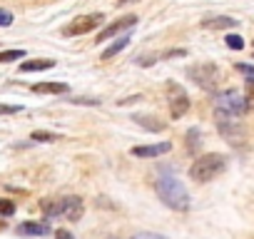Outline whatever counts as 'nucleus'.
<instances>
[{
	"label": "nucleus",
	"mask_w": 254,
	"mask_h": 239,
	"mask_svg": "<svg viewBox=\"0 0 254 239\" xmlns=\"http://www.w3.org/2000/svg\"><path fill=\"white\" fill-rule=\"evenodd\" d=\"M199 145H202V132L197 130V127H192V130H187V150L194 155L197 150H199Z\"/></svg>",
	"instance_id": "17"
},
{
	"label": "nucleus",
	"mask_w": 254,
	"mask_h": 239,
	"mask_svg": "<svg viewBox=\"0 0 254 239\" xmlns=\"http://www.w3.org/2000/svg\"><path fill=\"white\" fill-rule=\"evenodd\" d=\"M20 58H25V50H3L0 53V62H13V60H20Z\"/></svg>",
	"instance_id": "20"
},
{
	"label": "nucleus",
	"mask_w": 254,
	"mask_h": 239,
	"mask_svg": "<svg viewBox=\"0 0 254 239\" xmlns=\"http://www.w3.org/2000/svg\"><path fill=\"white\" fill-rule=\"evenodd\" d=\"M187 77L202 87L204 92H214L217 90V82H219V70L214 62H199V65H190L187 67Z\"/></svg>",
	"instance_id": "4"
},
{
	"label": "nucleus",
	"mask_w": 254,
	"mask_h": 239,
	"mask_svg": "<svg viewBox=\"0 0 254 239\" xmlns=\"http://www.w3.org/2000/svg\"><path fill=\"white\" fill-rule=\"evenodd\" d=\"M227 170V157L224 155H217V152H207V155H199L192 165H190V177L194 182H209L214 179L217 175H222Z\"/></svg>",
	"instance_id": "2"
},
{
	"label": "nucleus",
	"mask_w": 254,
	"mask_h": 239,
	"mask_svg": "<svg viewBox=\"0 0 254 239\" xmlns=\"http://www.w3.org/2000/svg\"><path fill=\"white\" fill-rule=\"evenodd\" d=\"M10 25H13V13L0 8V28H10Z\"/></svg>",
	"instance_id": "24"
},
{
	"label": "nucleus",
	"mask_w": 254,
	"mask_h": 239,
	"mask_svg": "<svg viewBox=\"0 0 254 239\" xmlns=\"http://www.w3.org/2000/svg\"><path fill=\"white\" fill-rule=\"evenodd\" d=\"M132 3H137V0H115V5H117V8H125V5H132Z\"/></svg>",
	"instance_id": "29"
},
{
	"label": "nucleus",
	"mask_w": 254,
	"mask_h": 239,
	"mask_svg": "<svg viewBox=\"0 0 254 239\" xmlns=\"http://www.w3.org/2000/svg\"><path fill=\"white\" fill-rule=\"evenodd\" d=\"M13 214H15L13 199H3V197H0V217H13Z\"/></svg>",
	"instance_id": "21"
},
{
	"label": "nucleus",
	"mask_w": 254,
	"mask_h": 239,
	"mask_svg": "<svg viewBox=\"0 0 254 239\" xmlns=\"http://www.w3.org/2000/svg\"><path fill=\"white\" fill-rule=\"evenodd\" d=\"M130 239H167V237L155 234V232H137V234H135V237H130Z\"/></svg>",
	"instance_id": "26"
},
{
	"label": "nucleus",
	"mask_w": 254,
	"mask_h": 239,
	"mask_svg": "<svg viewBox=\"0 0 254 239\" xmlns=\"http://www.w3.org/2000/svg\"><path fill=\"white\" fill-rule=\"evenodd\" d=\"M249 110V102L244 97V92L229 87V90H222L214 95V112L219 115H227V117H242L244 112Z\"/></svg>",
	"instance_id": "3"
},
{
	"label": "nucleus",
	"mask_w": 254,
	"mask_h": 239,
	"mask_svg": "<svg viewBox=\"0 0 254 239\" xmlns=\"http://www.w3.org/2000/svg\"><path fill=\"white\" fill-rule=\"evenodd\" d=\"M40 209H43L45 219L63 217V199H43V202H40Z\"/></svg>",
	"instance_id": "16"
},
{
	"label": "nucleus",
	"mask_w": 254,
	"mask_h": 239,
	"mask_svg": "<svg viewBox=\"0 0 254 239\" xmlns=\"http://www.w3.org/2000/svg\"><path fill=\"white\" fill-rule=\"evenodd\" d=\"M67 102H72V105H90V107H100V100H95V97H72V100H67Z\"/></svg>",
	"instance_id": "23"
},
{
	"label": "nucleus",
	"mask_w": 254,
	"mask_h": 239,
	"mask_svg": "<svg viewBox=\"0 0 254 239\" xmlns=\"http://www.w3.org/2000/svg\"><path fill=\"white\" fill-rule=\"evenodd\" d=\"M55 239H75V237H72V232H67V229H58V232H55Z\"/></svg>",
	"instance_id": "28"
},
{
	"label": "nucleus",
	"mask_w": 254,
	"mask_h": 239,
	"mask_svg": "<svg viewBox=\"0 0 254 239\" xmlns=\"http://www.w3.org/2000/svg\"><path fill=\"white\" fill-rule=\"evenodd\" d=\"M237 70H239V72H244L247 77H252V75H254V67H252V65H244V62H237Z\"/></svg>",
	"instance_id": "27"
},
{
	"label": "nucleus",
	"mask_w": 254,
	"mask_h": 239,
	"mask_svg": "<svg viewBox=\"0 0 254 239\" xmlns=\"http://www.w3.org/2000/svg\"><path fill=\"white\" fill-rule=\"evenodd\" d=\"M55 67V60L50 58H43V60H25L20 65V72H43V70H53Z\"/></svg>",
	"instance_id": "15"
},
{
	"label": "nucleus",
	"mask_w": 254,
	"mask_h": 239,
	"mask_svg": "<svg viewBox=\"0 0 254 239\" xmlns=\"http://www.w3.org/2000/svg\"><path fill=\"white\" fill-rule=\"evenodd\" d=\"M165 92H167V107H170V115H172V120H180V117H185V115L190 112V105H192V100H190L187 90H185L180 82L170 80V82L165 85Z\"/></svg>",
	"instance_id": "5"
},
{
	"label": "nucleus",
	"mask_w": 254,
	"mask_h": 239,
	"mask_svg": "<svg viewBox=\"0 0 254 239\" xmlns=\"http://www.w3.org/2000/svg\"><path fill=\"white\" fill-rule=\"evenodd\" d=\"M224 43H227V48H229V50H237V53H239V50H244V38H242L239 33H229V35L224 38Z\"/></svg>",
	"instance_id": "18"
},
{
	"label": "nucleus",
	"mask_w": 254,
	"mask_h": 239,
	"mask_svg": "<svg viewBox=\"0 0 254 239\" xmlns=\"http://www.w3.org/2000/svg\"><path fill=\"white\" fill-rule=\"evenodd\" d=\"M172 150L170 142H155V145H135L130 150L132 157H142V160H150V157H162Z\"/></svg>",
	"instance_id": "8"
},
{
	"label": "nucleus",
	"mask_w": 254,
	"mask_h": 239,
	"mask_svg": "<svg viewBox=\"0 0 254 239\" xmlns=\"http://www.w3.org/2000/svg\"><path fill=\"white\" fill-rule=\"evenodd\" d=\"M244 97H247L249 110H252V107H254V75H252V77H247V85H244Z\"/></svg>",
	"instance_id": "22"
},
{
	"label": "nucleus",
	"mask_w": 254,
	"mask_h": 239,
	"mask_svg": "<svg viewBox=\"0 0 254 239\" xmlns=\"http://www.w3.org/2000/svg\"><path fill=\"white\" fill-rule=\"evenodd\" d=\"M48 232H50L48 222H23V224L15 227L18 237H45Z\"/></svg>",
	"instance_id": "9"
},
{
	"label": "nucleus",
	"mask_w": 254,
	"mask_h": 239,
	"mask_svg": "<svg viewBox=\"0 0 254 239\" xmlns=\"http://www.w3.org/2000/svg\"><path fill=\"white\" fill-rule=\"evenodd\" d=\"M137 20H140V18H137L135 13H130V15H125V18H120V20L110 23L107 28H102V30L97 33V40H95V43H105V40H110V38H117L120 33L135 28V25H137Z\"/></svg>",
	"instance_id": "7"
},
{
	"label": "nucleus",
	"mask_w": 254,
	"mask_h": 239,
	"mask_svg": "<svg viewBox=\"0 0 254 239\" xmlns=\"http://www.w3.org/2000/svg\"><path fill=\"white\" fill-rule=\"evenodd\" d=\"M237 25H239V20H234L229 15H217V18H204L202 20V28H207V30H232Z\"/></svg>",
	"instance_id": "11"
},
{
	"label": "nucleus",
	"mask_w": 254,
	"mask_h": 239,
	"mask_svg": "<svg viewBox=\"0 0 254 239\" xmlns=\"http://www.w3.org/2000/svg\"><path fill=\"white\" fill-rule=\"evenodd\" d=\"M30 140H35V142H58V140H60V135L48 132V130H35V132L30 135Z\"/></svg>",
	"instance_id": "19"
},
{
	"label": "nucleus",
	"mask_w": 254,
	"mask_h": 239,
	"mask_svg": "<svg viewBox=\"0 0 254 239\" xmlns=\"http://www.w3.org/2000/svg\"><path fill=\"white\" fill-rule=\"evenodd\" d=\"M18 112H23L20 105H0V115H18Z\"/></svg>",
	"instance_id": "25"
},
{
	"label": "nucleus",
	"mask_w": 254,
	"mask_h": 239,
	"mask_svg": "<svg viewBox=\"0 0 254 239\" xmlns=\"http://www.w3.org/2000/svg\"><path fill=\"white\" fill-rule=\"evenodd\" d=\"M132 120H135V122H137L140 127H145L147 132H162V130L167 127V125L162 122V120H160V117H155V115H135Z\"/></svg>",
	"instance_id": "13"
},
{
	"label": "nucleus",
	"mask_w": 254,
	"mask_h": 239,
	"mask_svg": "<svg viewBox=\"0 0 254 239\" xmlns=\"http://www.w3.org/2000/svg\"><path fill=\"white\" fill-rule=\"evenodd\" d=\"M85 212V204L80 197H63V217H67L70 222H77Z\"/></svg>",
	"instance_id": "10"
},
{
	"label": "nucleus",
	"mask_w": 254,
	"mask_h": 239,
	"mask_svg": "<svg viewBox=\"0 0 254 239\" xmlns=\"http://www.w3.org/2000/svg\"><path fill=\"white\" fill-rule=\"evenodd\" d=\"M155 189H157V197L162 199V204L175 212H187L192 207V197L177 175H170V172L160 175L155 182Z\"/></svg>",
	"instance_id": "1"
},
{
	"label": "nucleus",
	"mask_w": 254,
	"mask_h": 239,
	"mask_svg": "<svg viewBox=\"0 0 254 239\" xmlns=\"http://www.w3.org/2000/svg\"><path fill=\"white\" fill-rule=\"evenodd\" d=\"M130 43H132V35H130V33H127V35H120V38H117V40H115V43H112L107 50H102L100 60H105V62H107V60L117 58V55H120V53H122L127 45H130Z\"/></svg>",
	"instance_id": "12"
},
{
	"label": "nucleus",
	"mask_w": 254,
	"mask_h": 239,
	"mask_svg": "<svg viewBox=\"0 0 254 239\" xmlns=\"http://www.w3.org/2000/svg\"><path fill=\"white\" fill-rule=\"evenodd\" d=\"M70 87L67 82H38L33 85V92H40V95H65Z\"/></svg>",
	"instance_id": "14"
},
{
	"label": "nucleus",
	"mask_w": 254,
	"mask_h": 239,
	"mask_svg": "<svg viewBox=\"0 0 254 239\" xmlns=\"http://www.w3.org/2000/svg\"><path fill=\"white\" fill-rule=\"evenodd\" d=\"M102 20H105V15L102 13H92V15H82V18H75L70 25H65V35L67 38H72V35H85V33H92L95 28H100L102 25Z\"/></svg>",
	"instance_id": "6"
}]
</instances>
